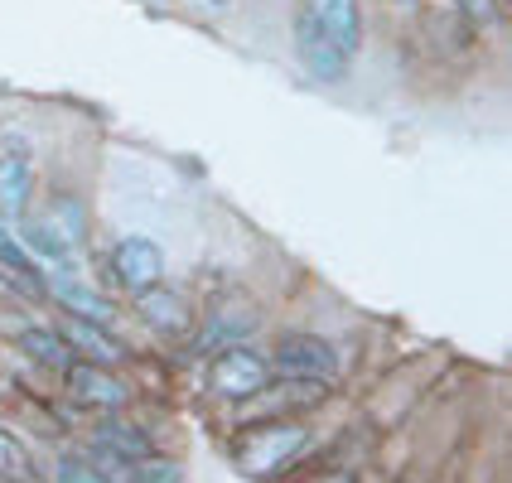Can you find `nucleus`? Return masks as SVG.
I'll use <instances>...</instances> for the list:
<instances>
[{
  "instance_id": "39448f33",
  "label": "nucleus",
  "mask_w": 512,
  "mask_h": 483,
  "mask_svg": "<svg viewBox=\"0 0 512 483\" xmlns=\"http://www.w3.org/2000/svg\"><path fill=\"white\" fill-rule=\"evenodd\" d=\"M295 49H300V63L310 68L319 83H339L343 73H348V54L319 29V20H314L310 10L295 15Z\"/></svg>"
},
{
  "instance_id": "ddd939ff",
  "label": "nucleus",
  "mask_w": 512,
  "mask_h": 483,
  "mask_svg": "<svg viewBox=\"0 0 512 483\" xmlns=\"http://www.w3.org/2000/svg\"><path fill=\"white\" fill-rule=\"evenodd\" d=\"M49 290H54L58 300L68 305V314H78V319H92V324H112V305H107L102 295H92L87 285L63 281V276H58V281L49 285Z\"/></svg>"
},
{
  "instance_id": "4468645a",
  "label": "nucleus",
  "mask_w": 512,
  "mask_h": 483,
  "mask_svg": "<svg viewBox=\"0 0 512 483\" xmlns=\"http://www.w3.org/2000/svg\"><path fill=\"white\" fill-rule=\"evenodd\" d=\"M0 266H5L10 276H20V281H29V285H34V290H44V295H49V281L39 276V266H34V256H29L25 247H20V242L10 237V228H0Z\"/></svg>"
},
{
  "instance_id": "20e7f679",
  "label": "nucleus",
  "mask_w": 512,
  "mask_h": 483,
  "mask_svg": "<svg viewBox=\"0 0 512 483\" xmlns=\"http://www.w3.org/2000/svg\"><path fill=\"white\" fill-rule=\"evenodd\" d=\"M34 199V145L25 136H0V218L20 223Z\"/></svg>"
},
{
  "instance_id": "a211bd4d",
  "label": "nucleus",
  "mask_w": 512,
  "mask_h": 483,
  "mask_svg": "<svg viewBox=\"0 0 512 483\" xmlns=\"http://www.w3.org/2000/svg\"><path fill=\"white\" fill-rule=\"evenodd\" d=\"M459 10H464V20L474 29H493L498 25V0H455Z\"/></svg>"
},
{
  "instance_id": "aec40b11",
  "label": "nucleus",
  "mask_w": 512,
  "mask_h": 483,
  "mask_svg": "<svg viewBox=\"0 0 512 483\" xmlns=\"http://www.w3.org/2000/svg\"><path fill=\"white\" fill-rule=\"evenodd\" d=\"M208 5H228V0H208Z\"/></svg>"
},
{
  "instance_id": "dca6fc26",
  "label": "nucleus",
  "mask_w": 512,
  "mask_h": 483,
  "mask_svg": "<svg viewBox=\"0 0 512 483\" xmlns=\"http://www.w3.org/2000/svg\"><path fill=\"white\" fill-rule=\"evenodd\" d=\"M131 469H136V483H184L179 459H165V455H150L141 464H131Z\"/></svg>"
},
{
  "instance_id": "6e6552de",
  "label": "nucleus",
  "mask_w": 512,
  "mask_h": 483,
  "mask_svg": "<svg viewBox=\"0 0 512 483\" xmlns=\"http://www.w3.org/2000/svg\"><path fill=\"white\" fill-rule=\"evenodd\" d=\"M112 276L131 295L145 290V285H155L165 276V252H160V242H150V237H121L112 247Z\"/></svg>"
},
{
  "instance_id": "9d476101",
  "label": "nucleus",
  "mask_w": 512,
  "mask_h": 483,
  "mask_svg": "<svg viewBox=\"0 0 512 483\" xmlns=\"http://www.w3.org/2000/svg\"><path fill=\"white\" fill-rule=\"evenodd\" d=\"M305 10L319 20V29L339 44L343 54L348 58L358 54V44H363V10H358V0H305Z\"/></svg>"
},
{
  "instance_id": "423d86ee",
  "label": "nucleus",
  "mask_w": 512,
  "mask_h": 483,
  "mask_svg": "<svg viewBox=\"0 0 512 483\" xmlns=\"http://www.w3.org/2000/svg\"><path fill=\"white\" fill-rule=\"evenodd\" d=\"M68 377V397L87 406V411H121L126 406V382H116L112 368H102V363H78L73 358V368L63 372Z\"/></svg>"
},
{
  "instance_id": "2eb2a0df",
  "label": "nucleus",
  "mask_w": 512,
  "mask_h": 483,
  "mask_svg": "<svg viewBox=\"0 0 512 483\" xmlns=\"http://www.w3.org/2000/svg\"><path fill=\"white\" fill-rule=\"evenodd\" d=\"M0 483H34V459L10 430H0Z\"/></svg>"
},
{
  "instance_id": "f03ea898",
  "label": "nucleus",
  "mask_w": 512,
  "mask_h": 483,
  "mask_svg": "<svg viewBox=\"0 0 512 483\" xmlns=\"http://www.w3.org/2000/svg\"><path fill=\"white\" fill-rule=\"evenodd\" d=\"M266 363H271V372H281L290 382H324V387L339 382L343 372L339 348L329 339H319V334H285Z\"/></svg>"
},
{
  "instance_id": "412c9836",
  "label": "nucleus",
  "mask_w": 512,
  "mask_h": 483,
  "mask_svg": "<svg viewBox=\"0 0 512 483\" xmlns=\"http://www.w3.org/2000/svg\"><path fill=\"white\" fill-rule=\"evenodd\" d=\"M401 5H411V0H401Z\"/></svg>"
},
{
  "instance_id": "0eeeda50",
  "label": "nucleus",
  "mask_w": 512,
  "mask_h": 483,
  "mask_svg": "<svg viewBox=\"0 0 512 483\" xmlns=\"http://www.w3.org/2000/svg\"><path fill=\"white\" fill-rule=\"evenodd\" d=\"M136 314H141L145 329H155V334H165V339H179V334H189L194 329V314H189V300L170 290V285H145L136 290Z\"/></svg>"
},
{
  "instance_id": "9b49d317",
  "label": "nucleus",
  "mask_w": 512,
  "mask_h": 483,
  "mask_svg": "<svg viewBox=\"0 0 512 483\" xmlns=\"http://www.w3.org/2000/svg\"><path fill=\"white\" fill-rule=\"evenodd\" d=\"M58 334L73 343V348H83L87 363H102V368H112V363H121V358H126L121 339H112V334H107V324H92V319H78V314H68Z\"/></svg>"
},
{
  "instance_id": "6ab92c4d",
  "label": "nucleus",
  "mask_w": 512,
  "mask_h": 483,
  "mask_svg": "<svg viewBox=\"0 0 512 483\" xmlns=\"http://www.w3.org/2000/svg\"><path fill=\"white\" fill-rule=\"evenodd\" d=\"M324 483H353V479H348V474H334V479H324Z\"/></svg>"
},
{
  "instance_id": "f8f14e48",
  "label": "nucleus",
  "mask_w": 512,
  "mask_h": 483,
  "mask_svg": "<svg viewBox=\"0 0 512 483\" xmlns=\"http://www.w3.org/2000/svg\"><path fill=\"white\" fill-rule=\"evenodd\" d=\"M20 348H25L34 363H44L49 372H68V368H73V343L63 339L58 329H39V324H29L25 334H20Z\"/></svg>"
},
{
  "instance_id": "1a4fd4ad",
  "label": "nucleus",
  "mask_w": 512,
  "mask_h": 483,
  "mask_svg": "<svg viewBox=\"0 0 512 483\" xmlns=\"http://www.w3.org/2000/svg\"><path fill=\"white\" fill-rule=\"evenodd\" d=\"M92 440L102 445V455L121 459V464H141V459L155 455V440H150L141 426L121 421L116 411H102V421H97V430H92Z\"/></svg>"
},
{
  "instance_id": "f257e3e1",
  "label": "nucleus",
  "mask_w": 512,
  "mask_h": 483,
  "mask_svg": "<svg viewBox=\"0 0 512 483\" xmlns=\"http://www.w3.org/2000/svg\"><path fill=\"white\" fill-rule=\"evenodd\" d=\"M310 445V430L300 426L295 416H281V421H261V426H247L237 440H232V459L247 479H276L285 464H295V455Z\"/></svg>"
},
{
  "instance_id": "f3484780",
  "label": "nucleus",
  "mask_w": 512,
  "mask_h": 483,
  "mask_svg": "<svg viewBox=\"0 0 512 483\" xmlns=\"http://www.w3.org/2000/svg\"><path fill=\"white\" fill-rule=\"evenodd\" d=\"M58 483H112L97 464H87L83 455H63L58 459Z\"/></svg>"
},
{
  "instance_id": "7ed1b4c3",
  "label": "nucleus",
  "mask_w": 512,
  "mask_h": 483,
  "mask_svg": "<svg viewBox=\"0 0 512 483\" xmlns=\"http://www.w3.org/2000/svg\"><path fill=\"white\" fill-rule=\"evenodd\" d=\"M266 382H271V363H266V353L242 348V343L218 348V353H213V363H208V392H213V397H223V401H247V397H256Z\"/></svg>"
}]
</instances>
